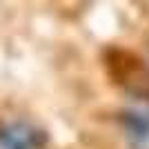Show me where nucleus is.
I'll return each mask as SVG.
<instances>
[{
  "mask_svg": "<svg viewBox=\"0 0 149 149\" xmlns=\"http://www.w3.org/2000/svg\"><path fill=\"white\" fill-rule=\"evenodd\" d=\"M120 125L129 149H149V100L140 98L120 113Z\"/></svg>",
  "mask_w": 149,
  "mask_h": 149,
  "instance_id": "obj_2",
  "label": "nucleus"
},
{
  "mask_svg": "<svg viewBox=\"0 0 149 149\" xmlns=\"http://www.w3.org/2000/svg\"><path fill=\"white\" fill-rule=\"evenodd\" d=\"M47 134L29 120H2L0 149H45Z\"/></svg>",
  "mask_w": 149,
  "mask_h": 149,
  "instance_id": "obj_1",
  "label": "nucleus"
}]
</instances>
